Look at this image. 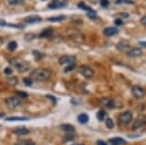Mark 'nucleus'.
<instances>
[{
  "mask_svg": "<svg viewBox=\"0 0 146 145\" xmlns=\"http://www.w3.org/2000/svg\"><path fill=\"white\" fill-rule=\"evenodd\" d=\"M52 72L46 68H37L30 75V78L35 81H46L51 77Z\"/></svg>",
  "mask_w": 146,
  "mask_h": 145,
  "instance_id": "obj_1",
  "label": "nucleus"
},
{
  "mask_svg": "<svg viewBox=\"0 0 146 145\" xmlns=\"http://www.w3.org/2000/svg\"><path fill=\"white\" fill-rule=\"evenodd\" d=\"M10 64L16 68V70L20 73L27 72L30 69V64L27 61L20 58H13L10 60Z\"/></svg>",
  "mask_w": 146,
  "mask_h": 145,
  "instance_id": "obj_2",
  "label": "nucleus"
},
{
  "mask_svg": "<svg viewBox=\"0 0 146 145\" xmlns=\"http://www.w3.org/2000/svg\"><path fill=\"white\" fill-rule=\"evenodd\" d=\"M133 119V114L131 111H125L118 116V122L121 125H128Z\"/></svg>",
  "mask_w": 146,
  "mask_h": 145,
  "instance_id": "obj_3",
  "label": "nucleus"
},
{
  "mask_svg": "<svg viewBox=\"0 0 146 145\" xmlns=\"http://www.w3.org/2000/svg\"><path fill=\"white\" fill-rule=\"evenodd\" d=\"M78 72L84 76L85 78H92L94 75H95V72L91 67L86 66V65H81L78 68Z\"/></svg>",
  "mask_w": 146,
  "mask_h": 145,
  "instance_id": "obj_4",
  "label": "nucleus"
},
{
  "mask_svg": "<svg viewBox=\"0 0 146 145\" xmlns=\"http://www.w3.org/2000/svg\"><path fill=\"white\" fill-rule=\"evenodd\" d=\"M76 57L73 56H62L59 58V64L66 67L76 64Z\"/></svg>",
  "mask_w": 146,
  "mask_h": 145,
  "instance_id": "obj_5",
  "label": "nucleus"
},
{
  "mask_svg": "<svg viewBox=\"0 0 146 145\" xmlns=\"http://www.w3.org/2000/svg\"><path fill=\"white\" fill-rule=\"evenodd\" d=\"M5 102H6L8 107L11 108V109H15V108L18 107V106L21 105L20 98H18L16 97H11L9 98H7V99L5 100Z\"/></svg>",
  "mask_w": 146,
  "mask_h": 145,
  "instance_id": "obj_6",
  "label": "nucleus"
},
{
  "mask_svg": "<svg viewBox=\"0 0 146 145\" xmlns=\"http://www.w3.org/2000/svg\"><path fill=\"white\" fill-rule=\"evenodd\" d=\"M146 124V117L144 116H139L135 119L134 124H133V130H137L145 126Z\"/></svg>",
  "mask_w": 146,
  "mask_h": 145,
  "instance_id": "obj_7",
  "label": "nucleus"
},
{
  "mask_svg": "<svg viewBox=\"0 0 146 145\" xmlns=\"http://www.w3.org/2000/svg\"><path fill=\"white\" fill-rule=\"evenodd\" d=\"M131 92H132V95L135 98H142L144 97V90H143L141 87L139 86H133L131 89Z\"/></svg>",
  "mask_w": 146,
  "mask_h": 145,
  "instance_id": "obj_8",
  "label": "nucleus"
},
{
  "mask_svg": "<svg viewBox=\"0 0 146 145\" xmlns=\"http://www.w3.org/2000/svg\"><path fill=\"white\" fill-rule=\"evenodd\" d=\"M118 32V29L117 27H107L103 30V34L104 35H106V36H114V35L117 34Z\"/></svg>",
  "mask_w": 146,
  "mask_h": 145,
  "instance_id": "obj_9",
  "label": "nucleus"
},
{
  "mask_svg": "<svg viewBox=\"0 0 146 145\" xmlns=\"http://www.w3.org/2000/svg\"><path fill=\"white\" fill-rule=\"evenodd\" d=\"M127 56L130 57H139L142 56V51L139 48H132L127 52Z\"/></svg>",
  "mask_w": 146,
  "mask_h": 145,
  "instance_id": "obj_10",
  "label": "nucleus"
},
{
  "mask_svg": "<svg viewBox=\"0 0 146 145\" xmlns=\"http://www.w3.org/2000/svg\"><path fill=\"white\" fill-rule=\"evenodd\" d=\"M41 20H42V18L38 15H30V16H28V17H26L25 19H24V21L28 24L38 23V22H41Z\"/></svg>",
  "mask_w": 146,
  "mask_h": 145,
  "instance_id": "obj_11",
  "label": "nucleus"
},
{
  "mask_svg": "<svg viewBox=\"0 0 146 145\" xmlns=\"http://www.w3.org/2000/svg\"><path fill=\"white\" fill-rule=\"evenodd\" d=\"M100 105H102V106H104V107H106V108H113V107H114V105H115L114 101H113L111 98H107V97L100 99Z\"/></svg>",
  "mask_w": 146,
  "mask_h": 145,
  "instance_id": "obj_12",
  "label": "nucleus"
},
{
  "mask_svg": "<svg viewBox=\"0 0 146 145\" xmlns=\"http://www.w3.org/2000/svg\"><path fill=\"white\" fill-rule=\"evenodd\" d=\"M67 3L66 2H61L59 0H54L52 3L49 5V8L50 9H58V8H62V7H65Z\"/></svg>",
  "mask_w": 146,
  "mask_h": 145,
  "instance_id": "obj_13",
  "label": "nucleus"
},
{
  "mask_svg": "<svg viewBox=\"0 0 146 145\" xmlns=\"http://www.w3.org/2000/svg\"><path fill=\"white\" fill-rule=\"evenodd\" d=\"M13 132L15 133V135H17V136H26V135H28V134L30 133V131L25 127H18V128L13 129Z\"/></svg>",
  "mask_w": 146,
  "mask_h": 145,
  "instance_id": "obj_14",
  "label": "nucleus"
},
{
  "mask_svg": "<svg viewBox=\"0 0 146 145\" xmlns=\"http://www.w3.org/2000/svg\"><path fill=\"white\" fill-rule=\"evenodd\" d=\"M60 129L66 133H74L75 132V127L71 124H62L60 125Z\"/></svg>",
  "mask_w": 146,
  "mask_h": 145,
  "instance_id": "obj_15",
  "label": "nucleus"
},
{
  "mask_svg": "<svg viewBox=\"0 0 146 145\" xmlns=\"http://www.w3.org/2000/svg\"><path fill=\"white\" fill-rule=\"evenodd\" d=\"M110 144L111 145H123L125 144V140L121 138H114L110 139Z\"/></svg>",
  "mask_w": 146,
  "mask_h": 145,
  "instance_id": "obj_16",
  "label": "nucleus"
},
{
  "mask_svg": "<svg viewBox=\"0 0 146 145\" xmlns=\"http://www.w3.org/2000/svg\"><path fill=\"white\" fill-rule=\"evenodd\" d=\"M117 48L119 51H125L130 48V44L128 43V41H121L117 45Z\"/></svg>",
  "mask_w": 146,
  "mask_h": 145,
  "instance_id": "obj_17",
  "label": "nucleus"
},
{
  "mask_svg": "<svg viewBox=\"0 0 146 145\" xmlns=\"http://www.w3.org/2000/svg\"><path fill=\"white\" fill-rule=\"evenodd\" d=\"M52 34H53V30H52L51 28L45 29V30H43V31L40 32L39 37H43V38L50 37L51 35H52Z\"/></svg>",
  "mask_w": 146,
  "mask_h": 145,
  "instance_id": "obj_18",
  "label": "nucleus"
},
{
  "mask_svg": "<svg viewBox=\"0 0 146 145\" xmlns=\"http://www.w3.org/2000/svg\"><path fill=\"white\" fill-rule=\"evenodd\" d=\"M64 19H66L65 15H58L48 18V21H50V22H60V21H63Z\"/></svg>",
  "mask_w": 146,
  "mask_h": 145,
  "instance_id": "obj_19",
  "label": "nucleus"
},
{
  "mask_svg": "<svg viewBox=\"0 0 146 145\" xmlns=\"http://www.w3.org/2000/svg\"><path fill=\"white\" fill-rule=\"evenodd\" d=\"M27 119H29L26 117H11L6 119L7 121H21V120H27Z\"/></svg>",
  "mask_w": 146,
  "mask_h": 145,
  "instance_id": "obj_20",
  "label": "nucleus"
},
{
  "mask_svg": "<svg viewBox=\"0 0 146 145\" xmlns=\"http://www.w3.org/2000/svg\"><path fill=\"white\" fill-rule=\"evenodd\" d=\"M78 120L79 123L84 124V123H86L88 120H89V117H88V116L86 114H81L78 117Z\"/></svg>",
  "mask_w": 146,
  "mask_h": 145,
  "instance_id": "obj_21",
  "label": "nucleus"
},
{
  "mask_svg": "<svg viewBox=\"0 0 146 145\" xmlns=\"http://www.w3.org/2000/svg\"><path fill=\"white\" fill-rule=\"evenodd\" d=\"M25 0H8V3H9L11 6H20V5H23Z\"/></svg>",
  "mask_w": 146,
  "mask_h": 145,
  "instance_id": "obj_22",
  "label": "nucleus"
},
{
  "mask_svg": "<svg viewBox=\"0 0 146 145\" xmlns=\"http://www.w3.org/2000/svg\"><path fill=\"white\" fill-rule=\"evenodd\" d=\"M6 82L9 84L10 86H15L16 84L18 83V80H17V78H16L15 76H13V77H8L6 79Z\"/></svg>",
  "mask_w": 146,
  "mask_h": 145,
  "instance_id": "obj_23",
  "label": "nucleus"
},
{
  "mask_svg": "<svg viewBox=\"0 0 146 145\" xmlns=\"http://www.w3.org/2000/svg\"><path fill=\"white\" fill-rule=\"evenodd\" d=\"M16 48H17V43H16V41H11L9 44H8V50L11 52L15 51Z\"/></svg>",
  "mask_w": 146,
  "mask_h": 145,
  "instance_id": "obj_24",
  "label": "nucleus"
},
{
  "mask_svg": "<svg viewBox=\"0 0 146 145\" xmlns=\"http://www.w3.org/2000/svg\"><path fill=\"white\" fill-rule=\"evenodd\" d=\"M96 117H98V119L100 121H102V120H104V119H105V117H106V112L104 110H100L98 114H96Z\"/></svg>",
  "mask_w": 146,
  "mask_h": 145,
  "instance_id": "obj_25",
  "label": "nucleus"
},
{
  "mask_svg": "<svg viewBox=\"0 0 146 145\" xmlns=\"http://www.w3.org/2000/svg\"><path fill=\"white\" fill-rule=\"evenodd\" d=\"M87 15L89 16L90 18H93L94 19L96 16V13L92 9V8H89V9L87 10Z\"/></svg>",
  "mask_w": 146,
  "mask_h": 145,
  "instance_id": "obj_26",
  "label": "nucleus"
},
{
  "mask_svg": "<svg viewBox=\"0 0 146 145\" xmlns=\"http://www.w3.org/2000/svg\"><path fill=\"white\" fill-rule=\"evenodd\" d=\"M75 138V136L74 135H72L71 133H69L67 134L64 138H63V142H68V141H71V140H73V139Z\"/></svg>",
  "mask_w": 146,
  "mask_h": 145,
  "instance_id": "obj_27",
  "label": "nucleus"
},
{
  "mask_svg": "<svg viewBox=\"0 0 146 145\" xmlns=\"http://www.w3.org/2000/svg\"><path fill=\"white\" fill-rule=\"evenodd\" d=\"M105 123H106V126L108 129H113L114 128V122H113V120L111 119H106L105 120Z\"/></svg>",
  "mask_w": 146,
  "mask_h": 145,
  "instance_id": "obj_28",
  "label": "nucleus"
},
{
  "mask_svg": "<svg viewBox=\"0 0 146 145\" xmlns=\"http://www.w3.org/2000/svg\"><path fill=\"white\" fill-rule=\"evenodd\" d=\"M19 145H35V143L31 140H20Z\"/></svg>",
  "mask_w": 146,
  "mask_h": 145,
  "instance_id": "obj_29",
  "label": "nucleus"
},
{
  "mask_svg": "<svg viewBox=\"0 0 146 145\" xmlns=\"http://www.w3.org/2000/svg\"><path fill=\"white\" fill-rule=\"evenodd\" d=\"M23 81H24V83H25V85H26V86H31L32 84H33L32 78H24V79H23Z\"/></svg>",
  "mask_w": 146,
  "mask_h": 145,
  "instance_id": "obj_30",
  "label": "nucleus"
},
{
  "mask_svg": "<svg viewBox=\"0 0 146 145\" xmlns=\"http://www.w3.org/2000/svg\"><path fill=\"white\" fill-rule=\"evenodd\" d=\"M16 95H18L20 97H27L29 95L28 94H27V93L22 92V91H17V92H16Z\"/></svg>",
  "mask_w": 146,
  "mask_h": 145,
  "instance_id": "obj_31",
  "label": "nucleus"
},
{
  "mask_svg": "<svg viewBox=\"0 0 146 145\" xmlns=\"http://www.w3.org/2000/svg\"><path fill=\"white\" fill-rule=\"evenodd\" d=\"M75 67H76V64H74V65H70V66H67L64 69V72L65 73H68V72H70V71L72 70H74L75 69Z\"/></svg>",
  "mask_w": 146,
  "mask_h": 145,
  "instance_id": "obj_32",
  "label": "nucleus"
},
{
  "mask_svg": "<svg viewBox=\"0 0 146 145\" xmlns=\"http://www.w3.org/2000/svg\"><path fill=\"white\" fill-rule=\"evenodd\" d=\"M4 73H5V75H12V73H13V69L11 67L5 68V69H4Z\"/></svg>",
  "mask_w": 146,
  "mask_h": 145,
  "instance_id": "obj_33",
  "label": "nucleus"
},
{
  "mask_svg": "<svg viewBox=\"0 0 146 145\" xmlns=\"http://www.w3.org/2000/svg\"><path fill=\"white\" fill-rule=\"evenodd\" d=\"M140 23H141L143 26H146V15L141 17V19H140Z\"/></svg>",
  "mask_w": 146,
  "mask_h": 145,
  "instance_id": "obj_34",
  "label": "nucleus"
},
{
  "mask_svg": "<svg viewBox=\"0 0 146 145\" xmlns=\"http://www.w3.org/2000/svg\"><path fill=\"white\" fill-rule=\"evenodd\" d=\"M108 3H109V2L107 1V0H101V5H102L103 7L108 6Z\"/></svg>",
  "mask_w": 146,
  "mask_h": 145,
  "instance_id": "obj_35",
  "label": "nucleus"
},
{
  "mask_svg": "<svg viewBox=\"0 0 146 145\" xmlns=\"http://www.w3.org/2000/svg\"><path fill=\"white\" fill-rule=\"evenodd\" d=\"M96 145H107V143L103 140H98L96 141Z\"/></svg>",
  "mask_w": 146,
  "mask_h": 145,
  "instance_id": "obj_36",
  "label": "nucleus"
},
{
  "mask_svg": "<svg viewBox=\"0 0 146 145\" xmlns=\"http://www.w3.org/2000/svg\"><path fill=\"white\" fill-rule=\"evenodd\" d=\"M5 25H7L6 21H5L4 19H0V27H3Z\"/></svg>",
  "mask_w": 146,
  "mask_h": 145,
  "instance_id": "obj_37",
  "label": "nucleus"
},
{
  "mask_svg": "<svg viewBox=\"0 0 146 145\" xmlns=\"http://www.w3.org/2000/svg\"><path fill=\"white\" fill-rule=\"evenodd\" d=\"M139 45L141 46V47H143V48H146V41H140Z\"/></svg>",
  "mask_w": 146,
  "mask_h": 145,
  "instance_id": "obj_38",
  "label": "nucleus"
},
{
  "mask_svg": "<svg viewBox=\"0 0 146 145\" xmlns=\"http://www.w3.org/2000/svg\"><path fill=\"white\" fill-rule=\"evenodd\" d=\"M3 42H4L3 38H2V37H0V46H1L2 44H3Z\"/></svg>",
  "mask_w": 146,
  "mask_h": 145,
  "instance_id": "obj_39",
  "label": "nucleus"
},
{
  "mask_svg": "<svg viewBox=\"0 0 146 145\" xmlns=\"http://www.w3.org/2000/svg\"><path fill=\"white\" fill-rule=\"evenodd\" d=\"M75 145H83V144H75Z\"/></svg>",
  "mask_w": 146,
  "mask_h": 145,
  "instance_id": "obj_40",
  "label": "nucleus"
}]
</instances>
